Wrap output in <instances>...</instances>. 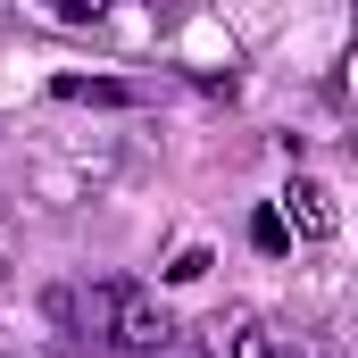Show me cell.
<instances>
[{
  "label": "cell",
  "mask_w": 358,
  "mask_h": 358,
  "mask_svg": "<svg viewBox=\"0 0 358 358\" xmlns=\"http://www.w3.org/2000/svg\"><path fill=\"white\" fill-rule=\"evenodd\" d=\"M50 317L76 325V342H100V350H125V358H150V350L176 342L167 308H159L142 283H125V275H108V283H92V292H50Z\"/></svg>",
  "instance_id": "6da1fadb"
},
{
  "label": "cell",
  "mask_w": 358,
  "mask_h": 358,
  "mask_svg": "<svg viewBox=\"0 0 358 358\" xmlns=\"http://www.w3.org/2000/svg\"><path fill=\"white\" fill-rule=\"evenodd\" d=\"M292 208H300V225H308V234H317V242H325V234H334V225H342V217H334V192H325V183H292Z\"/></svg>",
  "instance_id": "7a4b0ae2"
},
{
  "label": "cell",
  "mask_w": 358,
  "mask_h": 358,
  "mask_svg": "<svg viewBox=\"0 0 358 358\" xmlns=\"http://www.w3.org/2000/svg\"><path fill=\"white\" fill-rule=\"evenodd\" d=\"M59 100H92V108H125V84H92V76H59Z\"/></svg>",
  "instance_id": "3957f363"
},
{
  "label": "cell",
  "mask_w": 358,
  "mask_h": 358,
  "mask_svg": "<svg viewBox=\"0 0 358 358\" xmlns=\"http://www.w3.org/2000/svg\"><path fill=\"white\" fill-rule=\"evenodd\" d=\"M250 242H259V250H283L292 234H283V217H275V208H259V217H250Z\"/></svg>",
  "instance_id": "277c9868"
},
{
  "label": "cell",
  "mask_w": 358,
  "mask_h": 358,
  "mask_svg": "<svg viewBox=\"0 0 358 358\" xmlns=\"http://www.w3.org/2000/svg\"><path fill=\"white\" fill-rule=\"evenodd\" d=\"M59 17L67 25H92V17H108V0H59Z\"/></svg>",
  "instance_id": "5b68a950"
}]
</instances>
